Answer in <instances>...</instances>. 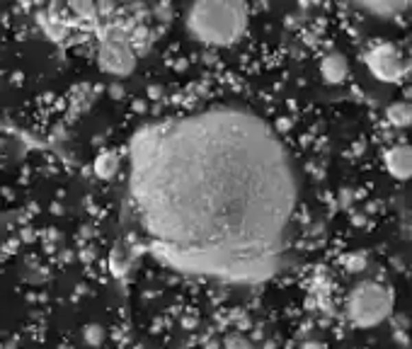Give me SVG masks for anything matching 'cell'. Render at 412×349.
Instances as JSON below:
<instances>
[{"instance_id": "obj_10", "label": "cell", "mask_w": 412, "mask_h": 349, "mask_svg": "<svg viewBox=\"0 0 412 349\" xmlns=\"http://www.w3.org/2000/svg\"><path fill=\"white\" fill-rule=\"evenodd\" d=\"M95 170H98L100 177H104V180H109V177H114L119 170V160L114 153H102L98 158V163H95Z\"/></svg>"}, {"instance_id": "obj_7", "label": "cell", "mask_w": 412, "mask_h": 349, "mask_svg": "<svg viewBox=\"0 0 412 349\" xmlns=\"http://www.w3.org/2000/svg\"><path fill=\"white\" fill-rule=\"evenodd\" d=\"M320 73H323L325 80L332 82V85H335V82H342L347 78V73H350L347 58L337 52L328 54V56L323 58V63H320Z\"/></svg>"}, {"instance_id": "obj_12", "label": "cell", "mask_w": 412, "mask_h": 349, "mask_svg": "<svg viewBox=\"0 0 412 349\" xmlns=\"http://www.w3.org/2000/svg\"><path fill=\"white\" fill-rule=\"evenodd\" d=\"M85 339H88V344H93V347H98V344H102V339H104V330L100 328V325H88L85 328Z\"/></svg>"}, {"instance_id": "obj_13", "label": "cell", "mask_w": 412, "mask_h": 349, "mask_svg": "<svg viewBox=\"0 0 412 349\" xmlns=\"http://www.w3.org/2000/svg\"><path fill=\"white\" fill-rule=\"evenodd\" d=\"M366 267V257L361 255V252H356V255H350L347 257V269H350V272H361V269Z\"/></svg>"}, {"instance_id": "obj_15", "label": "cell", "mask_w": 412, "mask_h": 349, "mask_svg": "<svg viewBox=\"0 0 412 349\" xmlns=\"http://www.w3.org/2000/svg\"><path fill=\"white\" fill-rule=\"evenodd\" d=\"M0 148H3V144H0Z\"/></svg>"}, {"instance_id": "obj_4", "label": "cell", "mask_w": 412, "mask_h": 349, "mask_svg": "<svg viewBox=\"0 0 412 349\" xmlns=\"http://www.w3.org/2000/svg\"><path fill=\"white\" fill-rule=\"evenodd\" d=\"M98 63L102 71L112 73V76L131 73L136 66V54L131 49V41L122 32H109L107 39H102V44H100Z\"/></svg>"}, {"instance_id": "obj_14", "label": "cell", "mask_w": 412, "mask_h": 349, "mask_svg": "<svg viewBox=\"0 0 412 349\" xmlns=\"http://www.w3.org/2000/svg\"><path fill=\"white\" fill-rule=\"evenodd\" d=\"M306 349H325V347H320V344H308Z\"/></svg>"}, {"instance_id": "obj_8", "label": "cell", "mask_w": 412, "mask_h": 349, "mask_svg": "<svg viewBox=\"0 0 412 349\" xmlns=\"http://www.w3.org/2000/svg\"><path fill=\"white\" fill-rule=\"evenodd\" d=\"M386 117H388V122H391L393 126H400V128L410 126V124H412V104L410 102L391 104V107H388V112H386Z\"/></svg>"}, {"instance_id": "obj_2", "label": "cell", "mask_w": 412, "mask_h": 349, "mask_svg": "<svg viewBox=\"0 0 412 349\" xmlns=\"http://www.w3.org/2000/svg\"><path fill=\"white\" fill-rule=\"evenodd\" d=\"M247 27V8L242 3H196L187 10V30L194 39L228 47L242 36Z\"/></svg>"}, {"instance_id": "obj_1", "label": "cell", "mask_w": 412, "mask_h": 349, "mask_svg": "<svg viewBox=\"0 0 412 349\" xmlns=\"http://www.w3.org/2000/svg\"><path fill=\"white\" fill-rule=\"evenodd\" d=\"M131 201L155 255L190 274L262 282L296 211L294 163L250 109L211 107L131 141Z\"/></svg>"}, {"instance_id": "obj_6", "label": "cell", "mask_w": 412, "mask_h": 349, "mask_svg": "<svg viewBox=\"0 0 412 349\" xmlns=\"http://www.w3.org/2000/svg\"><path fill=\"white\" fill-rule=\"evenodd\" d=\"M386 168L396 180H410L412 177V146H396L388 150Z\"/></svg>"}, {"instance_id": "obj_9", "label": "cell", "mask_w": 412, "mask_h": 349, "mask_svg": "<svg viewBox=\"0 0 412 349\" xmlns=\"http://www.w3.org/2000/svg\"><path fill=\"white\" fill-rule=\"evenodd\" d=\"M410 8V3H364L361 10H369L374 15H381V17H388L393 12H402Z\"/></svg>"}, {"instance_id": "obj_5", "label": "cell", "mask_w": 412, "mask_h": 349, "mask_svg": "<svg viewBox=\"0 0 412 349\" xmlns=\"http://www.w3.org/2000/svg\"><path fill=\"white\" fill-rule=\"evenodd\" d=\"M369 66L381 80H396L402 71L400 56H398L396 49L388 47V44H383V47L374 49V52L369 54Z\"/></svg>"}, {"instance_id": "obj_11", "label": "cell", "mask_w": 412, "mask_h": 349, "mask_svg": "<svg viewBox=\"0 0 412 349\" xmlns=\"http://www.w3.org/2000/svg\"><path fill=\"white\" fill-rule=\"evenodd\" d=\"M226 349H255V344L247 337H242V335H228Z\"/></svg>"}, {"instance_id": "obj_3", "label": "cell", "mask_w": 412, "mask_h": 349, "mask_svg": "<svg viewBox=\"0 0 412 349\" xmlns=\"http://www.w3.org/2000/svg\"><path fill=\"white\" fill-rule=\"evenodd\" d=\"M393 313V293L378 282H361L347 296V318L361 330L386 323Z\"/></svg>"}]
</instances>
